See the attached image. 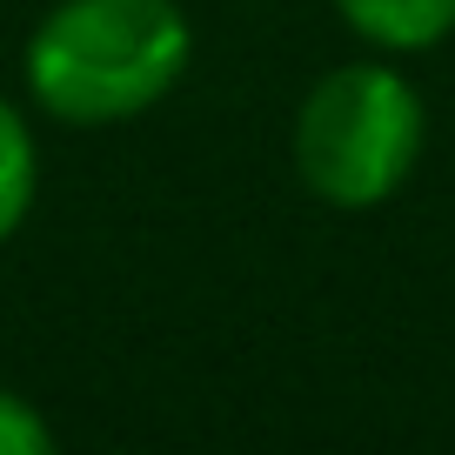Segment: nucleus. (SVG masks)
<instances>
[{
	"mask_svg": "<svg viewBox=\"0 0 455 455\" xmlns=\"http://www.w3.org/2000/svg\"><path fill=\"white\" fill-rule=\"evenodd\" d=\"M195 60L174 0H60L20 47L28 100L60 128H114L161 108Z\"/></svg>",
	"mask_w": 455,
	"mask_h": 455,
	"instance_id": "obj_1",
	"label": "nucleus"
},
{
	"mask_svg": "<svg viewBox=\"0 0 455 455\" xmlns=\"http://www.w3.org/2000/svg\"><path fill=\"white\" fill-rule=\"evenodd\" d=\"M34 195H41V148H34L28 114L0 94V242L20 235V221L34 214Z\"/></svg>",
	"mask_w": 455,
	"mask_h": 455,
	"instance_id": "obj_4",
	"label": "nucleus"
},
{
	"mask_svg": "<svg viewBox=\"0 0 455 455\" xmlns=\"http://www.w3.org/2000/svg\"><path fill=\"white\" fill-rule=\"evenodd\" d=\"M47 449H54V428H47V415L34 409L28 395L0 388V455H47Z\"/></svg>",
	"mask_w": 455,
	"mask_h": 455,
	"instance_id": "obj_5",
	"label": "nucleus"
},
{
	"mask_svg": "<svg viewBox=\"0 0 455 455\" xmlns=\"http://www.w3.org/2000/svg\"><path fill=\"white\" fill-rule=\"evenodd\" d=\"M428 141V108L388 60H341L295 108V174L322 208L369 214L409 188Z\"/></svg>",
	"mask_w": 455,
	"mask_h": 455,
	"instance_id": "obj_2",
	"label": "nucleus"
},
{
	"mask_svg": "<svg viewBox=\"0 0 455 455\" xmlns=\"http://www.w3.org/2000/svg\"><path fill=\"white\" fill-rule=\"evenodd\" d=\"M335 14L375 54H428L455 34V0H335Z\"/></svg>",
	"mask_w": 455,
	"mask_h": 455,
	"instance_id": "obj_3",
	"label": "nucleus"
}]
</instances>
